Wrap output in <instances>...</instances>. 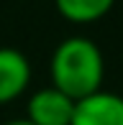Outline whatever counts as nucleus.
<instances>
[{
	"label": "nucleus",
	"instance_id": "1",
	"mask_svg": "<svg viewBox=\"0 0 123 125\" xmlns=\"http://www.w3.org/2000/svg\"><path fill=\"white\" fill-rule=\"evenodd\" d=\"M105 61L98 43L85 36L64 38L51 56V87L64 92L72 100H82L87 94L103 89Z\"/></svg>",
	"mask_w": 123,
	"mask_h": 125
},
{
	"label": "nucleus",
	"instance_id": "2",
	"mask_svg": "<svg viewBox=\"0 0 123 125\" xmlns=\"http://www.w3.org/2000/svg\"><path fill=\"white\" fill-rule=\"evenodd\" d=\"M72 125H123V97L115 92H98L74 102Z\"/></svg>",
	"mask_w": 123,
	"mask_h": 125
},
{
	"label": "nucleus",
	"instance_id": "3",
	"mask_svg": "<svg viewBox=\"0 0 123 125\" xmlns=\"http://www.w3.org/2000/svg\"><path fill=\"white\" fill-rule=\"evenodd\" d=\"M74 100L59 92L57 87L38 89L28 100V120L31 125H72Z\"/></svg>",
	"mask_w": 123,
	"mask_h": 125
},
{
	"label": "nucleus",
	"instance_id": "4",
	"mask_svg": "<svg viewBox=\"0 0 123 125\" xmlns=\"http://www.w3.org/2000/svg\"><path fill=\"white\" fill-rule=\"evenodd\" d=\"M31 82V64L18 49L0 46V105L18 100Z\"/></svg>",
	"mask_w": 123,
	"mask_h": 125
},
{
	"label": "nucleus",
	"instance_id": "5",
	"mask_svg": "<svg viewBox=\"0 0 123 125\" xmlns=\"http://www.w3.org/2000/svg\"><path fill=\"white\" fill-rule=\"evenodd\" d=\"M115 0H54L59 15L72 23H95L110 13Z\"/></svg>",
	"mask_w": 123,
	"mask_h": 125
},
{
	"label": "nucleus",
	"instance_id": "6",
	"mask_svg": "<svg viewBox=\"0 0 123 125\" xmlns=\"http://www.w3.org/2000/svg\"><path fill=\"white\" fill-rule=\"evenodd\" d=\"M5 125H31L28 120H10V123H5Z\"/></svg>",
	"mask_w": 123,
	"mask_h": 125
}]
</instances>
